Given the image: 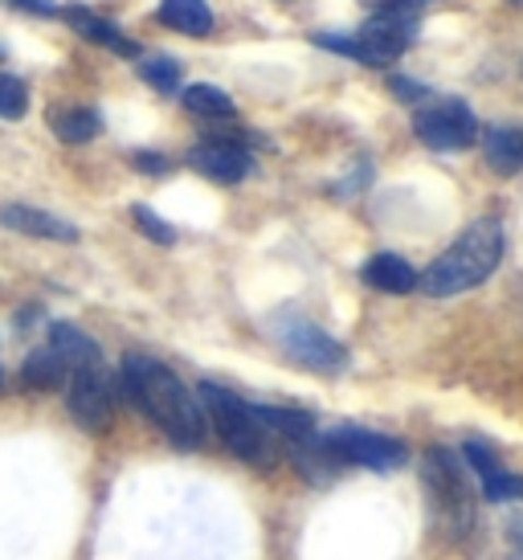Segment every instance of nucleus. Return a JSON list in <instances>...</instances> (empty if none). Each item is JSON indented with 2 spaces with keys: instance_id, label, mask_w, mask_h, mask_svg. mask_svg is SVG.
<instances>
[{
  "instance_id": "obj_1",
  "label": "nucleus",
  "mask_w": 523,
  "mask_h": 560,
  "mask_svg": "<svg viewBox=\"0 0 523 560\" xmlns=\"http://www.w3.org/2000/svg\"><path fill=\"white\" fill-rule=\"evenodd\" d=\"M119 385H124L127 401L136 405L176 451H200L205 446L209 421H205L197 393L188 389L164 360L127 352L124 369H119Z\"/></svg>"
},
{
  "instance_id": "obj_2",
  "label": "nucleus",
  "mask_w": 523,
  "mask_h": 560,
  "mask_svg": "<svg viewBox=\"0 0 523 560\" xmlns=\"http://www.w3.org/2000/svg\"><path fill=\"white\" fill-rule=\"evenodd\" d=\"M503 249H508L503 225L495 218H478L475 225H466V230L426 266V275H417V287L430 299L466 295V291L483 287V282L499 270Z\"/></svg>"
},
{
  "instance_id": "obj_3",
  "label": "nucleus",
  "mask_w": 523,
  "mask_h": 560,
  "mask_svg": "<svg viewBox=\"0 0 523 560\" xmlns=\"http://www.w3.org/2000/svg\"><path fill=\"white\" fill-rule=\"evenodd\" d=\"M197 401L205 409V421H209V430H213L221 442H225V451L237 454L242 463L258 470H270L278 467V438L266 430V421L258 418V409L249 401H242L233 389L225 385H213V381H200L197 385Z\"/></svg>"
},
{
  "instance_id": "obj_4",
  "label": "nucleus",
  "mask_w": 523,
  "mask_h": 560,
  "mask_svg": "<svg viewBox=\"0 0 523 560\" xmlns=\"http://www.w3.org/2000/svg\"><path fill=\"white\" fill-rule=\"evenodd\" d=\"M421 491L430 503L433 524L446 532L450 540H462L475 528V491H470V475L462 454L433 446L421 463Z\"/></svg>"
},
{
  "instance_id": "obj_5",
  "label": "nucleus",
  "mask_w": 523,
  "mask_h": 560,
  "mask_svg": "<svg viewBox=\"0 0 523 560\" xmlns=\"http://www.w3.org/2000/svg\"><path fill=\"white\" fill-rule=\"evenodd\" d=\"M417 30H421L417 13H372L352 33H311V46L360 66H388L414 46Z\"/></svg>"
},
{
  "instance_id": "obj_6",
  "label": "nucleus",
  "mask_w": 523,
  "mask_h": 560,
  "mask_svg": "<svg viewBox=\"0 0 523 560\" xmlns=\"http://www.w3.org/2000/svg\"><path fill=\"white\" fill-rule=\"evenodd\" d=\"M270 340L282 348V357H291L294 364H303L311 373H324V376H336L348 369V348L319 327L315 319H307L303 312H278L270 319Z\"/></svg>"
},
{
  "instance_id": "obj_7",
  "label": "nucleus",
  "mask_w": 523,
  "mask_h": 560,
  "mask_svg": "<svg viewBox=\"0 0 523 560\" xmlns=\"http://www.w3.org/2000/svg\"><path fill=\"white\" fill-rule=\"evenodd\" d=\"M66 409L86 434H103L115 418V376L107 360H86L66 376Z\"/></svg>"
},
{
  "instance_id": "obj_8",
  "label": "nucleus",
  "mask_w": 523,
  "mask_h": 560,
  "mask_svg": "<svg viewBox=\"0 0 523 560\" xmlns=\"http://www.w3.org/2000/svg\"><path fill=\"white\" fill-rule=\"evenodd\" d=\"M324 446L332 451L339 467H369V470H397L405 467V458H409V446L393 434H381V430H364V425H336V430H327Z\"/></svg>"
},
{
  "instance_id": "obj_9",
  "label": "nucleus",
  "mask_w": 523,
  "mask_h": 560,
  "mask_svg": "<svg viewBox=\"0 0 523 560\" xmlns=\"http://www.w3.org/2000/svg\"><path fill=\"white\" fill-rule=\"evenodd\" d=\"M414 136L430 152H462L478 140V119L462 98H430L414 110Z\"/></svg>"
},
{
  "instance_id": "obj_10",
  "label": "nucleus",
  "mask_w": 523,
  "mask_h": 560,
  "mask_svg": "<svg viewBox=\"0 0 523 560\" xmlns=\"http://www.w3.org/2000/svg\"><path fill=\"white\" fill-rule=\"evenodd\" d=\"M188 168L200 172L213 185H242L249 172H254V156H249V148L242 140L213 136V140L197 143L188 152Z\"/></svg>"
},
{
  "instance_id": "obj_11",
  "label": "nucleus",
  "mask_w": 523,
  "mask_h": 560,
  "mask_svg": "<svg viewBox=\"0 0 523 560\" xmlns=\"http://www.w3.org/2000/svg\"><path fill=\"white\" fill-rule=\"evenodd\" d=\"M62 21L78 33V37H86V42H94V46L119 54V58H139V54H143L136 37H127L115 21L98 16L94 9H86V4H62Z\"/></svg>"
},
{
  "instance_id": "obj_12",
  "label": "nucleus",
  "mask_w": 523,
  "mask_h": 560,
  "mask_svg": "<svg viewBox=\"0 0 523 560\" xmlns=\"http://www.w3.org/2000/svg\"><path fill=\"white\" fill-rule=\"evenodd\" d=\"M0 225L4 230H16V234L25 237H37V242H78V225H70L66 218L58 213H46V209H37V205H4L0 209Z\"/></svg>"
},
{
  "instance_id": "obj_13",
  "label": "nucleus",
  "mask_w": 523,
  "mask_h": 560,
  "mask_svg": "<svg viewBox=\"0 0 523 560\" xmlns=\"http://www.w3.org/2000/svg\"><path fill=\"white\" fill-rule=\"evenodd\" d=\"M360 279L369 282L372 291H381V295H409V291H417V270L393 249L372 254L364 270H360Z\"/></svg>"
},
{
  "instance_id": "obj_14",
  "label": "nucleus",
  "mask_w": 523,
  "mask_h": 560,
  "mask_svg": "<svg viewBox=\"0 0 523 560\" xmlns=\"http://www.w3.org/2000/svg\"><path fill=\"white\" fill-rule=\"evenodd\" d=\"M483 156L499 176H520L523 172V127L499 124L483 131Z\"/></svg>"
},
{
  "instance_id": "obj_15",
  "label": "nucleus",
  "mask_w": 523,
  "mask_h": 560,
  "mask_svg": "<svg viewBox=\"0 0 523 560\" xmlns=\"http://www.w3.org/2000/svg\"><path fill=\"white\" fill-rule=\"evenodd\" d=\"M155 16H160L168 30L185 33V37H209L217 25L209 0H160Z\"/></svg>"
},
{
  "instance_id": "obj_16",
  "label": "nucleus",
  "mask_w": 523,
  "mask_h": 560,
  "mask_svg": "<svg viewBox=\"0 0 523 560\" xmlns=\"http://www.w3.org/2000/svg\"><path fill=\"white\" fill-rule=\"evenodd\" d=\"M66 376H70V369H66V360L58 357L49 343L33 348L30 357H25V364H21V385L33 393L66 389Z\"/></svg>"
},
{
  "instance_id": "obj_17",
  "label": "nucleus",
  "mask_w": 523,
  "mask_h": 560,
  "mask_svg": "<svg viewBox=\"0 0 523 560\" xmlns=\"http://www.w3.org/2000/svg\"><path fill=\"white\" fill-rule=\"evenodd\" d=\"M258 409V418L266 421V430L278 438V442H287V446H299V442H307L315 438V418H311L307 409H291V405H254Z\"/></svg>"
},
{
  "instance_id": "obj_18",
  "label": "nucleus",
  "mask_w": 523,
  "mask_h": 560,
  "mask_svg": "<svg viewBox=\"0 0 523 560\" xmlns=\"http://www.w3.org/2000/svg\"><path fill=\"white\" fill-rule=\"evenodd\" d=\"M49 348L66 360V369H78V364H86V360H98L103 357V348L94 343V336H86L82 327L74 324H49Z\"/></svg>"
},
{
  "instance_id": "obj_19",
  "label": "nucleus",
  "mask_w": 523,
  "mask_h": 560,
  "mask_svg": "<svg viewBox=\"0 0 523 560\" xmlns=\"http://www.w3.org/2000/svg\"><path fill=\"white\" fill-rule=\"evenodd\" d=\"M181 103H185L197 119H213V124H221V119H233V115H237V103H233L221 86H213V82H193V86H185Z\"/></svg>"
},
{
  "instance_id": "obj_20",
  "label": "nucleus",
  "mask_w": 523,
  "mask_h": 560,
  "mask_svg": "<svg viewBox=\"0 0 523 560\" xmlns=\"http://www.w3.org/2000/svg\"><path fill=\"white\" fill-rule=\"evenodd\" d=\"M54 131L62 143H91L103 131V115L94 107H66L54 115Z\"/></svg>"
},
{
  "instance_id": "obj_21",
  "label": "nucleus",
  "mask_w": 523,
  "mask_h": 560,
  "mask_svg": "<svg viewBox=\"0 0 523 560\" xmlns=\"http://www.w3.org/2000/svg\"><path fill=\"white\" fill-rule=\"evenodd\" d=\"M139 79L160 94H176L181 91V79H185V66L176 62V58H168V54H148L139 62Z\"/></svg>"
},
{
  "instance_id": "obj_22",
  "label": "nucleus",
  "mask_w": 523,
  "mask_h": 560,
  "mask_svg": "<svg viewBox=\"0 0 523 560\" xmlns=\"http://www.w3.org/2000/svg\"><path fill=\"white\" fill-rule=\"evenodd\" d=\"M25 110H30V86L16 74H0V119L16 124V119H25Z\"/></svg>"
},
{
  "instance_id": "obj_23",
  "label": "nucleus",
  "mask_w": 523,
  "mask_h": 560,
  "mask_svg": "<svg viewBox=\"0 0 523 560\" xmlns=\"http://www.w3.org/2000/svg\"><path fill=\"white\" fill-rule=\"evenodd\" d=\"M462 463H466V470H475L483 482L491 479V475H499V470H508L503 463H499V454H495L487 442H478V438L462 442Z\"/></svg>"
},
{
  "instance_id": "obj_24",
  "label": "nucleus",
  "mask_w": 523,
  "mask_h": 560,
  "mask_svg": "<svg viewBox=\"0 0 523 560\" xmlns=\"http://www.w3.org/2000/svg\"><path fill=\"white\" fill-rule=\"evenodd\" d=\"M131 218H136L139 234H148L155 246H172V242H176V230H172L155 209H148V205H131Z\"/></svg>"
},
{
  "instance_id": "obj_25",
  "label": "nucleus",
  "mask_w": 523,
  "mask_h": 560,
  "mask_svg": "<svg viewBox=\"0 0 523 560\" xmlns=\"http://www.w3.org/2000/svg\"><path fill=\"white\" fill-rule=\"evenodd\" d=\"M483 495L491 499V503H523V479L511 475V470H499V475L483 482Z\"/></svg>"
},
{
  "instance_id": "obj_26",
  "label": "nucleus",
  "mask_w": 523,
  "mask_h": 560,
  "mask_svg": "<svg viewBox=\"0 0 523 560\" xmlns=\"http://www.w3.org/2000/svg\"><path fill=\"white\" fill-rule=\"evenodd\" d=\"M388 91L397 94L400 103H409V107H421V103H430V98H433L430 86H421V82L405 79V74H388Z\"/></svg>"
},
{
  "instance_id": "obj_27",
  "label": "nucleus",
  "mask_w": 523,
  "mask_h": 560,
  "mask_svg": "<svg viewBox=\"0 0 523 560\" xmlns=\"http://www.w3.org/2000/svg\"><path fill=\"white\" fill-rule=\"evenodd\" d=\"M131 164H136L139 172H148V176H168V172H172V160L160 156V152H136V156H131Z\"/></svg>"
},
{
  "instance_id": "obj_28",
  "label": "nucleus",
  "mask_w": 523,
  "mask_h": 560,
  "mask_svg": "<svg viewBox=\"0 0 523 560\" xmlns=\"http://www.w3.org/2000/svg\"><path fill=\"white\" fill-rule=\"evenodd\" d=\"M364 9L372 13H417L421 4H430V0H360Z\"/></svg>"
},
{
  "instance_id": "obj_29",
  "label": "nucleus",
  "mask_w": 523,
  "mask_h": 560,
  "mask_svg": "<svg viewBox=\"0 0 523 560\" xmlns=\"http://www.w3.org/2000/svg\"><path fill=\"white\" fill-rule=\"evenodd\" d=\"M21 13H37V16H62V4L58 0H9Z\"/></svg>"
},
{
  "instance_id": "obj_30",
  "label": "nucleus",
  "mask_w": 523,
  "mask_h": 560,
  "mask_svg": "<svg viewBox=\"0 0 523 560\" xmlns=\"http://www.w3.org/2000/svg\"><path fill=\"white\" fill-rule=\"evenodd\" d=\"M511 4H515V9H523V0H511Z\"/></svg>"
},
{
  "instance_id": "obj_31",
  "label": "nucleus",
  "mask_w": 523,
  "mask_h": 560,
  "mask_svg": "<svg viewBox=\"0 0 523 560\" xmlns=\"http://www.w3.org/2000/svg\"><path fill=\"white\" fill-rule=\"evenodd\" d=\"M0 58H4V46H0Z\"/></svg>"
}]
</instances>
